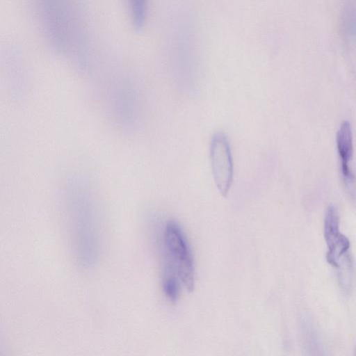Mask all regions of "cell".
<instances>
[{
    "mask_svg": "<svg viewBox=\"0 0 356 356\" xmlns=\"http://www.w3.org/2000/svg\"><path fill=\"white\" fill-rule=\"evenodd\" d=\"M34 3L42 27L56 47L67 50L81 44V22L74 0H34Z\"/></svg>",
    "mask_w": 356,
    "mask_h": 356,
    "instance_id": "cell-1",
    "label": "cell"
},
{
    "mask_svg": "<svg viewBox=\"0 0 356 356\" xmlns=\"http://www.w3.org/2000/svg\"><path fill=\"white\" fill-rule=\"evenodd\" d=\"M163 245V273L176 275L188 291H193L195 283L193 257L183 229L175 220L165 225Z\"/></svg>",
    "mask_w": 356,
    "mask_h": 356,
    "instance_id": "cell-2",
    "label": "cell"
},
{
    "mask_svg": "<svg viewBox=\"0 0 356 356\" xmlns=\"http://www.w3.org/2000/svg\"><path fill=\"white\" fill-rule=\"evenodd\" d=\"M209 158L216 186L226 197L233 181L234 165L229 142L225 134L217 132L212 136Z\"/></svg>",
    "mask_w": 356,
    "mask_h": 356,
    "instance_id": "cell-3",
    "label": "cell"
},
{
    "mask_svg": "<svg viewBox=\"0 0 356 356\" xmlns=\"http://www.w3.org/2000/svg\"><path fill=\"white\" fill-rule=\"evenodd\" d=\"M324 237L327 246V261L335 268H339L342 259L348 251L349 239L339 230V216L335 208L330 205L324 218Z\"/></svg>",
    "mask_w": 356,
    "mask_h": 356,
    "instance_id": "cell-4",
    "label": "cell"
},
{
    "mask_svg": "<svg viewBox=\"0 0 356 356\" xmlns=\"http://www.w3.org/2000/svg\"><path fill=\"white\" fill-rule=\"evenodd\" d=\"M337 147L341 159V172L346 180H352L353 175L349 162L353 152V133L348 121H343L337 134Z\"/></svg>",
    "mask_w": 356,
    "mask_h": 356,
    "instance_id": "cell-5",
    "label": "cell"
},
{
    "mask_svg": "<svg viewBox=\"0 0 356 356\" xmlns=\"http://www.w3.org/2000/svg\"><path fill=\"white\" fill-rule=\"evenodd\" d=\"M127 3L134 26L142 28L147 17L148 0H127Z\"/></svg>",
    "mask_w": 356,
    "mask_h": 356,
    "instance_id": "cell-6",
    "label": "cell"
},
{
    "mask_svg": "<svg viewBox=\"0 0 356 356\" xmlns=\"http://www.w3.org/2000/svg\"><path fill=\"white\" fill-rule=\"evenodd\" d=\"M180 280L175 276L162 277V286L166 297L172 302H176L179 296Z\"/></svg>",
    "mask_w": 356,
    "mask_h": 356,
    "instance_id": "cell-7",
    "label": "cell"
}]
</instances>
